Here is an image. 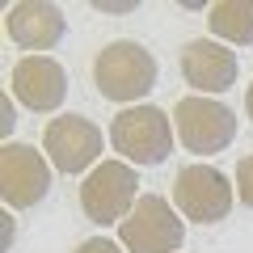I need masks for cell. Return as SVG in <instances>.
Returning <instances> with one entry per match:
<instances>
[{"label": "cell", "mask_w": 253, "mask_h": 253, "mask_svg": "<svg viewBox=\"0 0 253 253\" xmlns=\"http://www.w3.org/2000/svg\"><path fill=\"white\" fill-rule=\"evenodd\" d=\"M13 126H17V110H13V97H0V131L9 135Z\"/></svg>", "instance_id": "cell-15"}, {"label": "cell", "mask_w": 253, "mask_h": 253, "mask_svg": "<svg viewBox=\"0 0 253 253\" xmlns=\"http://www.w3.org/2000/svg\"><path fill=\"white\" fill-rule=\"evenodd\" d=\"M207 21L215 38L228 46H249L253 42V0H215L207 9Z\"/></svg>", "instance_id": "cell-12"}, {"label": "cell", "mask_w": 253, "mask_h": 253, "mask_svg": "<svg viewBox=\"0 0 253 253\" xmlns=\"http://www.w3.org/2000/svg\"><path fill=\"white\" fill-rule=\"evenodd\" d=\"M236 199L253 207V152L241 156V165H236Z\"/></svg>", "instance_id": "cell-13"}, {"label": "cell", "mask_w": 253, "mask_h": 253, "mask_svg": "<svg viewBox=\"0 0 253 253\" xmlns=\"http://www.w3.org/2000/svg\"><path fill=\"white\" fill-rule=\"evenodd\" d=\"M55 165L34 144H4L0 148V194L13 211H30L51 194Z\"/></svg>", "instance_id": "cell-8"}, {"label": "cell", "mask_w": 253, "mask_h": 253, "mask_svg": "<svg viewBox=\"0 0 253 253\" xmlns=\"http://www.w3.org/2000/svg\"><path fill=\"white\" fill-rule=\"evenodd\" d=\"M76 253H126L118 241H110V236H89V241L76 245Z\"/></svg>", "instance_id": "cell-14"}, {"label": "cell", "mask_w": 253, "mask_h": 253, "mask_svg": "<svg viewBox=\"0 0 253 253\" xmlns=\"http://www.w3.org/2000/svg\"><path fill=\"white\" fill-rule=\"evenodd\" d=\"M173 126H177L181 148L194 152V156H215L224 148H232V139H236L232 106H224L215 97H199V93L194 97H181L173 106Z\"/></svg>", "instance_id": "cell-5"}, {"label": "cell", "mask_w": 253, "mask_h": 253, "mask_svg": "<svg viewBox=\"0 0 253 253\" xmlns=\"http://www.w3.org/2000/svg\"><path fill=\"white\" fill-rule=\"evenodd\" d=\"M173 131L177 126L169 123L161 106H131L118 110L114 123H110V148L123 156L126 165H165L173 152Z\"/></svg>", "instance_id": "cell-2"}, {"label": "cell", "mask_w": 253, "mask_h": 253, "mask_svg": "<svg viewBox=\"0 0 253 253\" xmlns=\"http://www.w3.org/2000/svg\"><path fill=\"white\" fill-rule=\"evenodd\" d=\"M181 76L199 97H215V93H228L241 76V59L228 42H215V38H190L181 46Z\"/></svg>", "instance_id": "cell-9"}, {"label": "cell", "mask_w": 253, "mask_h": 253, "mask_svg": "<svg viewBox=\"0 0 253 253\" xmlns=\"http://www.w3.org/2000/svg\"><path fill=\"white\" fill-rule=\"evenodd\" d=\"M232 203H236V186L215 165H186L173 177V207L181 211V219L219 224V219H228Z\"/></svg>", "instance_id": "cell-6"}, {"label": "cell", "mask_w": 253, "mask_h": 253, "mask_svg": "<svg viewBox=\"0 0 253 253\" xmlns=\"http://www.w3.org/2000/svg\"><path fill=\"white\" fill-rule=\"evenodd\" d=\"M9 81H13V97L26 110H34V114H51L68 97V72H63V63L51 59V55H21L13 63Z\"/></svg>", "instance_id": "cell-10"}, {"label": "cell", "mask_w": 253, "mask_h": 253, "mask_svg": "<svg viewBox=\"0 0 253 253\" xmlns=\"http://www.w3.org/2000/svg\"><path fill=\"white\" fill-rule=\"evenodd\" d=\"M0 241H4V249H9V241H13V219L4 215V224H0Z\"/></svg>", "instance_id": "cell-16"}, {"label": "cell", "mask_w": 253, "mask_h": 253, "mask_svg": "<svg viewBox=\"0 0 253 253\" xmlns=\"http://www.w3.org/2000/svg\"><path fill=\"white\" fill-rule=\"evenodd\" d=\"M186 241V219L161 194H139L135 211L118 224V245L126 253H177Z\"/></svg>", "instance_id": "cell-4"}, {"label": "cell", "mask_w": 253, "mask_h": 253, "mask_svg": "<svg viewBox=\"0 0 253 253\" xmlns=\"http://www.w3.org/2000/svg\"><path fill=\"white\" fill-rule=\"evenodd\" d=\"M93 84L106 101H118V106H135L139 97L156 89V55L148 51L144 42H131V38H114L97 51L93 59ZM144 106V101H139Z\"/></svg>", "instance_id": "cell-1"}, {"label": "cell", "mask_w": 253, "mask_h": 253, "mask_svg": "<svg viewBox=\"0 0 253 253\" xmlns=\"http://www.w3.org/2000/svg\"><path fill=\"white\" fill-rule=\"evenodd\" d=\"M101 148H106V135H101V126L93 123V118H84V114H59V118H51L46 131H42V152L59 173H84L89 165L97 169Z\"/></svg>", "instance_id": "cell-7"}, {"label": "cell", "mask_w": 253, "mask_h": 253, "mask_svg": "<svg viewBox=\"0 0 253 253\" xmlns=\"http://www.w3.org/2000/svg\"><path fill=\"white\" fill-rule=\"evenodd\" d=\"M245 114L253 118V84H249V89H245Z\"/></svg>", "instance_id": "cell-17"}, {"label": "cell", "mask_w": 253, "mask_h": 253, "mask_svg": "<svg viewBox=\"0 0 253 253\" xmlns=\"http://www.w3.org/2000/svg\"><path fill=\"white\" fill-rule=\"evenodd\" d=\"M4 30L21 51L42 55L68 34V17H63L59 4H46V0H17L4 13Z\"/></svg>", "instance_id": "cell-11"}, {"label": "cell", "mask_w": 253, "mask_h": 253, "mask_svg": "<svg viewBox=\"0 0 253 253\" xmlns=\"http://www.w3.org/2000/svg\"><path fill=\"white\" fill-rule=\"evenodd\" d=\"M139 203V173L126 161H101L81 181V207L93 224H123Z\"/></svg>", "instance_id": "cell-3"}]
</instances>
